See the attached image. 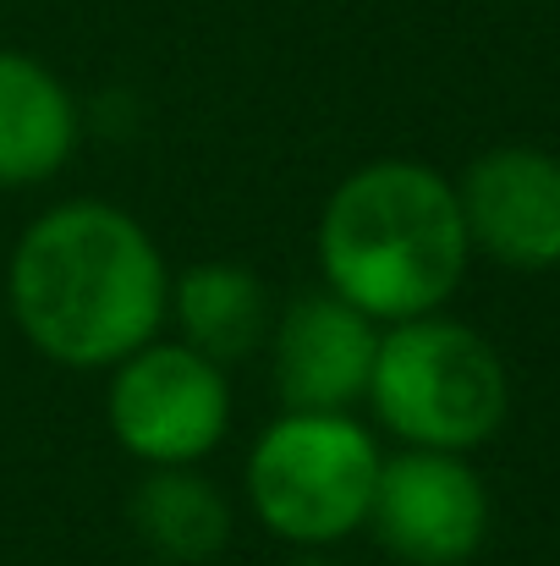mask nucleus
<instances>
[{"label":"nucleus","instance_id":"nucleus-4","mask_svg":"<svg viewBox=\"0 0 560 566\" xmlns=\"http://www.w3.org/2000/svg\"><path fill=\"white\" fill-rule=\"evenodd\" d=\"M379 462V440L352 412L286 407L247 457V501L275 539L325 551L369 528Z\"/></svg>","mask_w":560,"mask_h":566},{"label":"nucleus","instance_id":"nucleus-11","mask_svg":"<svg viewBox=\"0 0 560 566\" xmlns=\"http://www.w3.org/2000/svg\"><path fill=\"white\" fill-rule=\"evenodd\" d=\"M133 534L166 566L214 562L231 539V501L198 468H149L127 501Z\"/></svg>","mask_w":560,"mask_h":566},{"label":"nucleus","instance_id":"nucleus-7","mask_svg":"<svg viewBox=\"0 0 560 566\" xmlns=\"http://www.w3.org/2000/svg\"><path fill=\"white\" fill-rule=\"evenodd\" d=\"M384 325L336 297L330 286L297 292L292 303L275 308L270 325V375L275 396L292 412H352L369 401L373 358H379Z\"/></svg>","mask_w":560,"mask_h":566},{"label":"nucleus","instance_id":"nucleus-6","mask_svg":"<svg viewBox=\"0 0 560 566\" xmlns=\"http://www.w3.org/2000/svg\"><path fill=\"white\" fill-rule=\"evenodd\" d=\"M369 534L406 566H462L489 534L484 479L462 451L401 446L379 462Z\"/></svg>","mask_w":560,"mask_h":566},{"label":"nucleus","instance_id":"nucleus-2","mask_svg":"<svg viewBox=\"0 0 560 566\" xmlns=\"http://www.w3.org/2000/svg\"><path fill=\"white\" fill-rule=\"evenodd\" d=\"M473 259L456 182L423 160H369L319 209V270L379 325L440 314Z\"/></svg>","mask_w":560,"mask_h":566},{"label":"nucleus","instance_id":"nucleus-5","mask_svg":"<svg viewBox=\"0 0 560 566\" xmlns=\"http://www.w3.org/2000/svg\"><path fill=\"white\" fill-rule=\"evenodd\" d=\"M105 390V423L144 468H198L231 429L225 369L187 342H149L121 358Z\"/></svg>","mask_w":560,"mask_h":566},{"label":"nucleus","instance_id":"nucleus-10","mask_svg":"<svg viewBox=\"0 0 560 566\" xmlns=\"http://www.w3.org/2000/svg\"><path fill=\"white\" fill-rule=\"evenodd\" d=\"M166 319H177V342L214 358L220 369H231V364L264 353L270 325H275V297H270L264 275H253L247 264L209 259L171 281Z\"/></svg>","mask_w":560,"mask_h":566},{"label":"nucleus","instance_id":"nucleus-3","mask_svg":"<svg viewBox=\"0 0 560 566\" xmlns=\"http://www.w3.org/2000/svg\"><path fill=\"white\" fill-rule=\"evenodd\" d=\"M369 407L401 446L467 457L506 423L511 379L473 325L418 314L379 336Z\"/></svg>","mask_w":560,"mask_h":566},{"label":"nucleus","instance_id":"nucleus-9","mask_svg":"<svg viewBox=\"0 0 560 566\" xmlns=\"http://www.w3.org/2000/svg\"><path fill=\"white\" fill-rule=\"evenodd\" d=\"M83 122L72 88L22 50H0V188H39L77 155Z\"/></svg>","mask_w":560,"mask_h":566},{"label":"nucleus","instance_id":"nucleus-8","mask_svg":"<svg viewBox=\"0 0 560 566\" xmlns=\"http://www.w3.org/2000/svg\"><path fill=\"white\" fill-rule=\"evenodd\" d=\"M467 242L506 270L560 264V160L528 144L489 149L456 182Z\"/></svg>","mask_w":560,"mask_h":566},{"label":"nucleus","instance_id":"nucleus-1","mask_svg":"<svg viewBox=\"0 0 560 566\" xmlns=\"http://www.w3.org/2000/svg\"><path fill=\"white\" fill-rule=\"evenodd\" d=\"M6 297L39 358L61 369H116L166 331L171 270L121 203L66 198L22 226Z\"/></svg>","mask_w":560,"mask_h":566}]
</instances>
